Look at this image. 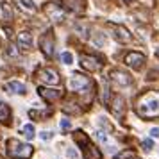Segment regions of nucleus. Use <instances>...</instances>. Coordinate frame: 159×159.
<instances>
[{
    "instance_id": "1",
    "label": "nucleus",
    "mask_w": 159,
    "mask_h": 159,
    "mask_svg": "<svg viewBox=\"0 0 159 159\" xmlns=\"http://www.w3.org/2000/svg\"><path fill=\"white\" fill-rule=\"evenodd\" d=\"M136 113L141 118H156L159 116V93L147 91L139 95L136 100Z\"/></svg>"
},
{
    "instance_id": "2",
    "label": "nucleus",
    "mask_w": 159,
    "mask_h": 159,
    "mask_svg": "<svg viewBox=\"0 0 159 159\" xmlns=\"http://www.w3.org/2000/svg\"><path fill=\"white\" fill-rule=\"evenodd\" d=\"M7 154H9V157H13V159H29L32 156V147L13 138V139L7 141Z\"/></svg>"
},
{
    "instance_id": "3",
    "label": "nucleus",
    "mask_w": 159,
    "mask_h": 159,
    "mask_svg": "<svg viewBox=\"0 0 159 159\" xmlns=\"http://www.w3.org/2000/svg\"><path fill=\"white\" fill-rule=\"evenodd\" d=\"M68 88L72 91H77V93H84L88 89H91V80L88 79L84 73L73 72L70 75V80H68Z\"/></svg>"
},
{
    "instance_id": "4",
    "label": "nucleus",
    "mask_w": 159,
    "mask_h": 159,
    "mask_svg": "<svg viewBox=\"0 0 159 159\" xmlns=\"http://www.w3.org/2000/svg\"><path fill=\"white\" fill-rule=\"evenodd\" d=\"M36 75L39 79V82H43L47 86H57L61 82V77H59V73L54 68H41V70H38Z\"/></svg>"
},
{
    "instance_id": "5",
    "label": "nucleus",
    "mask_w": 159,
    "mask_h": 159,
    "mask_svg": "<svg viewBox=\"0 0 159 159\" xmlns=\"http://www.w3.org/2000/svg\"><path fill=\"white\" fill-rule=\"evenodd\" d=\"M43 13L47 15L48 20H52V22H63V20H65V11L59 7V6L52 4V2H48V4L43 6Z\"/></svg>"
},
{
    "instance_id": "6",
    "label": "nucleus",
    "mask_w": 159,
    "mask_h": 159,
    "mask_svg": "<svg viewBox=\"0 0 159 159\" xmlns=\"http://www.w3.org/2000/svg\"><path fill=\"white\" fill-rule=\"evenodd\" d=\"M125 65L132 68V70H139L141 66L145 65V56L143 54H139V52H127L125 54Z\"/></svg>"
},
{
    "instance_id": "7",
    "label": "nucleus",
    "mask_w": 159,
    "mask_h": 159,
    "mask_svg": "<svg viewBox=\"0 0 159 159\" xmlns=\"http://www.w3.org/2000/svg\"><path fill=\"white\" fill-rule=\"evenodd\" d=\"M39 48L47 57H52L54 56V34L52 32H45L41 39H39Z\"/></svg>"
},
{
    "instance_id": "8",
    "label": "nucleus",
    "mask_w": 159,
    "mask_h": 159,
    "mask_svg": "<svg viewBox=\"0 0 159 159\" xmlns=\"http://www.w3.org/2000/svg\"><path fill=\"white\" fill-rule=\"evenodd\" d=\"M80 66L88 70V72H98L102 68V63H98V59L95 56H88V54H80Z\"/></svg>"
},
{
    "instance_id": "9",
    "label": "nucleus",
    "mask_w": 159,
    "mask_h": 159,
    "mask_svg": "<svg viewBox=\"0 0 159 159\" xmlns=\"http://www.w3.org/2000/svg\"><path fill=\"white\" fill-rule=\"evenodd\" d=\"M111 29H113V38H115L118 43H129L130 39H132V34H130L123 25H115V23H113Z\"/></svg>"
},
{
    "instance_id": "10",
    "label": "nucleus",
    "mask_w": 159,
    "mask_h": 159,
    "mask_svg": "<svg viewBox=\"0 0 159 159\" xmlns=\"http://www.w3.org/2000/svg\"><path fill=\"white\" fill-rule=\"evenodd\" d=\"M63 6L66 11H70L72 15H80L86 9V0H63ZM63 9V11H65Z\"/></svg>"
},
{
    "instance_id": "11",
    "label": "nucleus",
    "mask_w": 159,
    "mask_h": 159,
    "mask_svg": "<svg viewBox=\"0 0 159 159\" xmlns=\"http://www.w3.org/2000/svg\"><path fill=\"white\" fill-rule=\"evenodd\" d=\"M109 77H111V80L116 82L118 86H129L130 82H132L130 75L125 73L123 70H111V72H109Z\"/></svg>"
},
{
    "instance_id": "12",
    "label": "nucleus",
    "mask_w": 159,
    "mask_h": 159,
    "mask_svg": "<svg viewBox=\"0 0 159 159\" xmlns=\"http://www.w3.org/2000/svg\"><path fill=\"white\" fill-rule=\"evenodd\" d=\"M111 106V111L115 113V115H118V116H122L125 111H127V106H125V98H123L122 95H115L113 98H111V102H109Z\"/></svg>"
},
{
    "instance_id": "13",
    "label": "nucleus",
    "mask_w": 159,
    "mask_h": 159,
    "mask_svg": "<svg viewBox=\"0 0 159 159\" xmlns=\"http://www.w3.org/2000/svg\"><path fill=\"white\" fill-rule=\"evenodd\" d=\"M38 95L41 97V98H45V100H57V98H61L63 97V91L61 89H54V88H38Z\"/></svg>"
},
{
    "instance_id": "14",
    "label": "nucleus",
    "mask_w": 159,
    "mask_h": 159,
    "mask_svg": "<svg viewBox=\"0 0 159 159\" xmlns=\"http://www.w3.org/2000/svg\"><path fill=\"white\" fill-rule=\"evenodd\" d=\"M18 47L22 50H30L32 48V34L27 32V30H22L18 34Z\"/></svg>"
},
{
    "instance_id": "15",
    "label": "nucleus",
    "mask_w": 159,
    "mask_h": 159,
    "mask_svg": "<svg viewBox=\"0 0 159 159\" xmlns=\"http://www.w3.org/2000/svg\"><path fill=\"white\" fill-rule=\"evenodd\" d=\"M15 4L18 6V9H20V11L27 13V15H36V11H38L32 0H15Z\"/></svg>"
},
{
    "instance_id": "16",
    "label": "nucleus",
    "mask_w": 159,
    "mask_h": 159,
    "mask_svg": "<svg viewBox=\"0 0 159 159\" xmlns=\"http://www.w3.org/2000/svg\"><path fill=\"white\" fill-rule=\"evenodd\" d=\"M84 159H102V154H100V150L95 147L93 143H89L88 147H84Z\"/></svg>"
},
{
    "instance_id": "17",
    "label": "nucleus",
    "mask_w": 159,
    "mask_h": 159,
    "mask_svg": "<svg viewBox=\"0 0 159 159\" xmlns=\"http://www.w3.org/2000/svg\"><path fill=\"white\" fill-rule=\"evenodd\" d=\"M4 88H6L7 93H18V95L25 93V86H23L22 82H18V80H11V82H7Z\"/></svg>"
},
{
    "instance_id": "18",
    "label": "nucleus",
    "mask_w": 159,
    "mask_h": 159,
    "mask_svg": "<svg viewBox=\"0 0 159 159\" xmlns=\"http://www.w3.org/2000/svg\"><path fill=\"white\" fill-rule=\"evenodd\" d=\"M73 139H75V143L79 145L80 148H84V147H88V145L91 143L84 130H75V132H73Z\"/></svg>"
},
{
    "instance_id": "19",
    "label": "nucleus",
    "mask_w": 159,
    "mask_h": 159,
    "mask_svg": "<svg viewBox=\"0 0 159 159\" xmlns=\"http://www.w3.org/2000/svg\"><path fill=\"white\" fill-rule=\"evenodd\" d=\"M9 120H11V109H9L7 104L0 102V122L2 123H9Z\"/></svg>"
},
{
    "instance_id": "20",
    "label": "nucleus",
    "mask_w": 159,
    "mask_h": 159,
    "mask_svg": "<svg viewBox=\"0 0 159 159\" xmlns=\"http://www.w3.org/2000/svg\"><path fill=\"white\" fill-rule=\"evenodd\" d=\"M0 7H2V15H4V20L6 22H11L13 20V9H11V6H9V2H2L0 4Z\"/></svg>"
},
{
    "instance_id": "21",
    "label": "nucleus",
    "mask_w": 159,
    "mask_h": 159,
    "mask_svg": "<svg viewBox=\"0 0 159 159\" xmlns=\"http://www.w3.org/2000/svg\"><path fill=\"white\" fill-rule=\"evenodd\" d=\"M91 39H93V45H97V47H104V43H106V36L102 34L100 30L98 32H93Z\"/></svg>"
},
{
    "instance_id": "22",
    "label": "nucleus",
    "mask_w": 159,
    "mask_h": 159,
    "mask_svg": "<svg viewBox=\"0 0 159 159\" xmlns=\"http://www.w3.org/2000/svg\"><path fill=\"white\" fill-rule=\"evenodd\" d=\"M23 134H25V138H27V139H32V138H34V127H32L30 123L23 125Z\"/></svg>"
},
{
    "instance_id": "23",
    "label": "nucleus",
    "mask_w": 159,
    "mask_h": 159,
    "mask_svg": "<svg viewBox=\"0 0 159 159\" xmlns=\"http://www.w3.org/2000/svg\"><path fill=\"white\" fill-rule=\"evenodd\" d=\"M98 125H100L102 129H106L107 132H113V125H111V123H109L104 116H100V118H98Z\"/></svg>"
},
{
    "instance_id": "24",
    "label": "nucleus",
    "mask_w": 159,
    "mask_h": 159,
    "mask_svg": "<svg viewBox=\"0 0 159 159\" xmlns=\"http://www.w3.org/2000/svg\"><path fill=\"white\" fill-rule=\"evenodd\" d=\"M115 159H136V154L132 150H127V152H122V154H116Z\"/></svg>"
},
{
    "instance_id": "25",
    "label": "nucleus",
    "mask_w": 159,
    "mask_h": 159,
    "mask_svg": "<svg viewBox=\"0 0 159 159\" xmlns=\"http://www.w3.org/2000/svg\"><path fill=\"white\" fill-rule=\"evenodd\" d=\"M61 61H63L65 65H72L73 63V56L70 54V52H63V54H61Z\"/></svg>"
},
{
    "instance_id": "26",
    "label": "nucleus",
    "mask_w": 159,
    "mask_h": 159,
    "mask_svg": "<svg viewBox=\"0 0 159 159\" xmlns=\"http://www.w3.org/2000/svg\"><path fill=\"white\" fill-rule=\"evenodd\" d=\"M6 56L7 57H18V50H16V47L13 43L7 47V50H6Z\"/></svg>"
},
{
    "instance_id": "27",
    "label": "nucleus",
    "mask_w": 159,
    "mask_h": 159,
    "mask_svg": "<svg viewBox=\"0 0 159 159\" xmlns=\"http://www.w3.org/2000/svg\"><path fill=\"white\" fill-rule=\"evenodd\" d=\"M141 145H143V150H152V147H154V143H152V139H143L141 141Z\"/></svg>"
},
{
    "instance_id": "28",
    "label": "nucleus",
    "mask_w": 159,
    "mask_h": 159,
    "mask_svg": "<svg viewBox=\"0 0 159 159\" xmlns=\"http://www.w3.org/2000/svg\"><path fill=\"white\" fill-rule=\"evenodd\" d=\"M70 127H72L70 120H66V118H65V120H61V129H63V130H68Z\"/></svg>"
},
{
    "instance_id": "29",
    "label": "nucleus",
    "mask_w": 159,
    "mask_h": 159,
    "mask_svg": "<svg viewBox=\"0 0 159 159\" xmlns=\"http://www.w3.org/2000/svg\"><path fill=\"white\" fill-rule=\"evenodd\" d=\"M39 136H41V139H50V138H52V132H48V130H45V132H41Z\"/></svg>"
},
{
    "instance_id": "30",
    "label": "nucleus",
    "mask_w": 159,
    "mask_h": 159,
    "mask_svg": "<svg viewBox=\"0 0 159 159\" xmlns=\"http://www.w3.org/2000/svg\"><path fill=\"white\" fill-rule=\"evenodd\" d=\"M150 136L152 138H159V127H154V129L150 130Z\"/></svg>"
},
{
    "instance_id": "31",
    "label": "nucleus",
    "mask_w": 159,
    "mask_h": 159,
    "mask_svg": "<svg viewBox=\"0 0 159 159\" xmlns=\"http://www.w3.org/2000/svg\"><path fill=\"white\" fill-rule=\"evenodd\" d=\"M68 156H70L72 159H77V152L72 150V148H68Z\"/></svg>"
},
{
    "instance_id": "32",
    "label": "nucleus",
    "mask_w": 159,
    "mask_h": 159,
    "mask_svg": "<svg viewBox=\"0 0 159 159\" xmlns=\"http://www.w3.org/2000/svg\"><path fill=\"white\" fill-rule=\"evenodd\" d=\"M125 2H127V4H132V2H134V0H125Z\"/></svg>"
},
{
    "instance_id": "33",
    "label": "nucleus",
    "mask_w": 159,
    "mask_h": 159,
    "mask_svg": "<svg viewBox=\"0 0 159 159\" xmlns=\"http://www.w3.org/2000/svg\"><path fill=\"white\" fill-rule=\"evenodd\" d=\"M0 159H4V157H0Z\"/></svg>"
}]
</instances>
